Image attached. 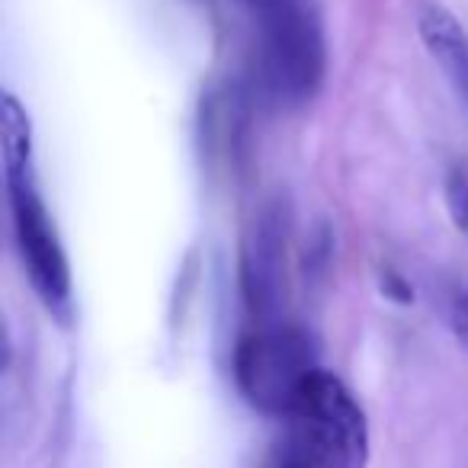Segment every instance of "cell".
<instances>
[{"label":"cell","instance_id":"1","mask_svg":"<svg viewBox=\"0 0 468 468\" xmlns=\"http://www.w3.org/2000/svg\"><path fill=\"white\" fill-rule=\"evenodd\" d=\"M0 164H4L7 212L14 225L10 231H14L20 267L46 312L68 324L74 314L71 261L36 180L39 174H36L33 119L20 97L10 90H4L0 100Z\"/></svg>","mask_w":468,"mask_h":468},{"label":"cell","instance_id":"2","mask_svg":"<svg viewBox=\"0 0 468 468\" xmlns=\"http://www.w3.org/2000/svg\"><path fill=\"white\" fill-rule=\"evenodd\" d=\"M261 23L257 80L273 106H305L318 97L327 74L324 23L314 0H280L254 14Z\"/></svg>","mask_w":468,"mask_h":468},{"label":"cell","instance_id":"3","mask_svg":"<svg viewBox=\"0 0 468 468\" xmlns=\"http://www.w3.org/2000/svg\"><path fill=\"white\" fill-rule=\"evenodd\" d=\"M289 436L312 468H366L369 465V420L337 372L308 376L286 414Z\"/></svg>","mask_w":468,"mask_h":468},{"label":"cell","instance_id":"4","mask_svg":"<svg viewBox=\"0 0 468 468\" xmlns=\"http://www.w3.org/2000/svg\"><path fill=\"white\" fill-rule=\"evenodd\" d=\"M234 382L244 401L270 417H286L312 372L321 369V344L308 327L276 321L257 324L234 346Z\"/></svg>","mask_w":468,"mask_h":468},{"label":"cell","instance_id":"5","mask_svg":"<svg viewBox=\"0 0 468 468\" xmlns=\"http://www.w3.org/2000/svg\"><path fill=\"white\" fill-rule=\"evenodd\" d=\"M289 206L282 199H270L257 208L241 234L238 282L248 314L257 324L282 321L289 295Z\"/></svg>","mask_w":468,"mask_h":468},{"label":"cell","instance_id":"6","mask_svg":"<svg viewBox=\"0 0 468 468\" xmlns=\"http://www.w3.org/2000/svg\"><path fill=\"white\" fill-rule=\"evenodd\" d=\"M414 29L433 65L455 93L468 103V33L459 16L440 0H414Z\"/></svg>","mask_w":468,"mask_h":468},{"label":"cell","instance_id":"7","mask_svg":"<svg viewBox=\"0 0 468 468\" xmlns=\"http://www.w3.org/2000/svg\"><path fill=\"white\" fill-rule=\"evenodd\" d=\"M442 324L455 337V344L468 350V286L465 282H446L436 295Z\"/></svg>","mask_w":468,"mask_h":468},{"label":"cell","instance_id":"8","mask_svg":"<svg viewBox=\"0 0 468 468\" xmlns=\"http://www.w3.org/2000/svg\"><path fill=\"white\" fill-rule=\"evenodd\" d=\"M442 202H446V215L452 221L455 234L462 241H468V174L452 170L442 180Z\"/></svg>","mask_w":468,"mask_h":468},{"label":"cell","instance_id":"9","mask_svg":"<svg viewBox=\"0 0 468 468\" xmlns=\"http://www.w3.org/2000/svg\"><path fill=\"white\" fill-rule=\"evenodd\" d=\"M382 292H385V299H391L395 305H408V302L414 299V289H410V282L404 280L401 273L388 270V267L382 270Z\"/></svg>","mask_w":468,"mask_h":468},{"label":"cell","instance_id":"10","mask_svg":"<svg viewBox=\"0 0 468 468\" xmlns=\"http://www.w3.org/2000/svg\"><path fill=\"white\" fill-rule=\"evenodd\" d=\"M270 468H312V462H308L305 455H302L299 449H295L292 440H286L273 452V459H270Z\"/></svg>","mask_w":468,"mask_h":468},{"label":"cell","instance_id":"11","mask_svg":"<svg viewBox=\"0 0 468 468\" xmlns=\"http://www.w3.org/2000/svg\"><path fill=\"white\" fill-rule=\"evenodd\" d=\"M254 14H261V10H267V7H273V4H280V0H244Z\"/></svg>","mask_w":468,"mask_h":468}]
</instances>
